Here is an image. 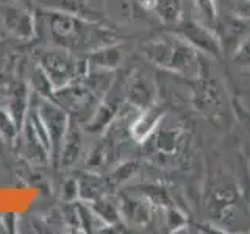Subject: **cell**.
I'll use <instances>...</instances> for the list:
<instances>
[{
  "label": "cell",
  "instance_id": "obj_1",
  "mask_svg": "<svg viewBox=\"0 0 250 234\" xmlns=\"http://www.w3.org/2000/svg\"><path fill=\"white\" fill-rule=\"evenodd\" d=\"M147 55L156 66L170 70L183 78L197 80L207 75L205 61H203L205 55L195 50L177 33L161 36L158 41L148 47Z\"/></svg>",
  "mask_w": 250,
  "mask_h": 234
},
{
  "label": "cell",
  "instance_id": "obj_2",
  "mask_svg": "<svg viewBox=\"0 0 250 234\" xmlns=\"http://www.w3.org/2000/svg\"><path fill=\"white\" fill-rule=\"evenodd\" d=\"M192 105L213 123H219L225 113V94L217 80L203 75L192 83Z\"/></svg>",
  "mask_w": 250,
  "mask_h": 234
},
{
  "label": "cell",
  "instance_id": "obj_3",
  "mask_svg": "<svg viewBox=\"0 0 250 234\" xmlns=\"http://www.w3.org/2000/svg\"><path fill=\"white\" fill-rule=\"evenodd\" d=\"M189 139L191 136L188 125L183 120L175 119L174 122L163 125L160 133L156 135V152H158L163 161L177 166L185 158L188 148H189Z\"/></svg>",
  "mask_w": 250,
  "mask_h": 234
},
{
  "label": "cell",
  "instance_id": "obj_4",
  "mask_svg": "<svg viewBox=\"0 0 250 234\" xmlns=\"http://www.w3.org/2000/svg\"><path fill=\"white\" fill-rule=\"evenodd\" d=\"M175 33L189 42L195 50L213 58L222 57L221 39L214 33V28L195 19H183L175 23Z\"/></svg>",
  "mask_w": 250,
  "mask_h": 234
},
{
  "label": "cell",
  "instance_id": "obj_5",
  "mask_svg": "<svg viewBox=\"0 0 250 234\" xmlns=\"http://www.w3.org/2000/svg\"><path fill=\"white\" fill-rule=\"evenodd\" d=\"M192 2L195 6V11H197L200 18V22L214 28L217 23V11L214 0H192Z\"/></svg>",
  "mask_w": 250,
  "mask_h": 234
},
{
  "label": "cell",
  "instance_id": "obj_6",
  "mask_svg": "<svg viewBox=\"0 0 250 234\" xmlns=\"http://www.w3.org/2000/svg\"><path fill=\"white\" fill-rule=\"evenodd\" d=\"M156 8L161 18L169 23H177L182 14V0H156Z\"/></svg>",
  "mask_w": 250,
  "mask_h": 234
},
{
  "label": "cell",
  "instance_id": "obj_7",
  "mask_svg": "<svg viewBox=\"0 0 250 234\" xmlns=\"http://www.w3.org/2000/svg\"><path fill=\"white\" fill-rule=\"evenodd\" d=\"M234 62L239 64V67L250 70V36L242 41L234 52Z\"/></svg>",
  "mask_w": 250,
  "mask_h": 234
},
{
  "label": "cell",
  "instance_id": "obj_8",
  "mask_svg": "<svg viewBox=\"0 0 250 234\" xmlns=\"http://www.w3.org/2000/svg\"><path fill=\"white\" fill-rule=\"evenodd\" d=\"M241 14L244 16V18H250V0H242Z\"/></svg>",
  "mask_w": 250,
  "mask_h": 234
}]
</instances>
